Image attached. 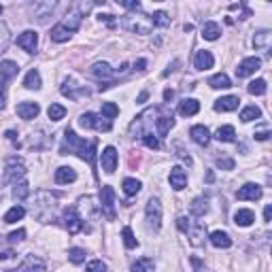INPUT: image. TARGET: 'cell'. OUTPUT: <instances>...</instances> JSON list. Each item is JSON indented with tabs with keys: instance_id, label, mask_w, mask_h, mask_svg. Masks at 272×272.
<instances>
[{
	"instance_id": "10",
	"label": "cell",
	"mask_w": 272,
	"mask_h": 272,
	"mask_svg": "<svg viewBox=\"0 0 272 272\" xmlns=\"http://www.w3.org/2000/svg\"><path fill=\"white\" fill-rule=\"evenodd\" d=\"M62 94L70 98V100H79V98H83V96H90V90L88 88H83V85H77L73 79H66L62 85Z\"/></svg>"
},
{
	"instance_id": "53",
	"label": "cell",
	"mask_w": 272,
	"mask_h": 272,
	"mask_svg": "<svg viewBox=\"0 0 272 272\" xmlns=\"http://www.w3.org/2000/svg\"><path fill=\"white\" fill-rule=\"evenodd\" d=\"M26 238V230H17L9 234V240H24Z\"/></svg>"
},
{
	"instance_id": "38",
	"label": "cell",
	"mask_w": 272,
	"mask_h": 272,
	"mask_svg": "<svg viewBox=\"0 0 272 272\" xmlns=\"http://www.w3.org/2000/svg\"><path fill=\"white\" fill-rule=\"evenodd\" d=\"M28 194H30V187H28V183L24 181V179L13 185V198H17V200H26Z\"/></svg>"
},
{
	"instance_id": "57",
	"label": "cell",
	"mask_w": 272,
	"mask_h": 272,
	"mask_svg": "<svg viewBox=\"0 0 272 272\" xmlns=\"http://www.w3.org/2000/svg\"><path fill=\"white\" fill-rule=\"evenodd\" d=\"M177 155H179V157H181V160H183L185 164H187V166H191V157H189L187 153H185V151H179Z\"/></svg>"
},
{
	"instance_id": "50",
	"label": "cell",
	"mask_w": 272,
	"mask_h": 272,
	"mask_svg": "<svg viewBox=\"0 0 272 272\" xmlns=\"http://www.w3.org/2000/svg\"><path fill=\"white\" fill-rule=\"evenodd\" d=\"M217 166L224 170H232L234 168V160L232 157H217Z\"/></svg>"
},
{
	"instance_id": "35",
	"label": "cell",
	"mask_w": 272,
	"mask_h": 272,
	"mask_svg": "<svg viewBox=\"0 0 272 272\" xmlns=\"http://www.w3.org/2000/svg\"><path fill=\"white\" fill-rule=\"evenodd\" d=\"M121 187H124V194L126 196H136L142 187L140 181H136V179H124V183H121Z\"/></svg>"
},
{
	"instance_id": "5",
	"label": "cell",
	"mask_w": 272,
	"mask_h": 272,
	"mask_svg": "<svg viewBox=\"0 0 272 272\" xmlns=\"http://www.w3.org/2000/svg\"><path fill=\"white\" fill-rule=\"evenodd\" d=\"M79 124H81L83 128H94V130H98V132H109L113 128L111 119H106L102 115H96V113H83L81 119H79Z\"/></svg>"
},
{
	"instance_id": "32",
	"label": "cell",
	"mask_w": 272,
	"mask_h": 272,
	"mask_svg": "<svg viewBox=\"0 0 272 272\" xmlns=\"http://www.w3.org/2000/svg\"><path fill=\"white\" fill-rule=\"evenodd\" d=\"M132 272H155V264L151 257H140L132 264Z\"/></svg>"
},
{
	"instance_id": "63",
	"label": "cell",
	"mask_w": 272,
	"mask_h": 272,
	"mask_svg": "<svg viewBox=\"0 0 272 272\" xmlns=\"http://www.w3.org/2000/svg\"><path fill=\"white\" fill-rule=\"evenodd\" d=\"M0 15H2V4H0Z\"/></svg>"
},
{
	"instance_id": "47",
	"label": "cell",
	"mask_w": 272,
	"mask_h": 272,
	"mask_svg": "<svg viewBox=\"0 0 272 272\" xmlns=\"http://www.w3.org/2000/svg\"><path fill=\"white\" fill-rule=\"evenodd\" d=\"M142 138V142H145V145L149 147V149H160L162 147V142H160V138H157V136L153 134V132H145L140 136Z\"/></svg>"
},
{
	"instance_id": "56",
	"label": "cell",
	"mask_w": 272,
	"mask_h": 272,
	"mask_svg": "<svg viewBox=\"0 0 272 272\" xmlns=\"http://www.w3.org/2000/svg\"><path fill=\"white\" fill-rule=\"evenodd\" d=\"M270 217H272V204H266V209H264V221H270Z\"/></svg>"
},
{
	"instance_id": "9",
	"label": "cell",
	"mask_w": 272,
	"mask_h": 272,
	"mask_svg": "<svg viewBox=\"0 0 272 272\" xmlns=\"http://www.w3.org/2000/svg\"><path fill=\"white\" fill-rule=\"evenodd\" d=\"M45 268H47V264H45L43 257H39V255H26L24 262H21L15 270H6V272H45Z\"/></svg>"
},
{
	"instance_id": "27",
	"label": "cell",
	"mask_w": 272,
	"mask_h": 272,
	"mask_svg": "<svg viewBox=\"0 0 272 272\" xmlns=\"http://www.w3.org/2000/svg\"><path fill=\"white\" fill-rule=\"evenodd\" d=\"M221 34V26L217 24V21H206V24L202 26V37L206 41H217Z\"/></svg>"
},
{
	"instance_id": "21",
	"label": "cell",
	"mask_w": 272,
	"mask_h": 272,
	"mask_svg": "<svg viewBox=\"0 0 272 272\" xmlns=\"http://www.w3.org/2000/svg\"><path fill=\"white\" fill-rule=\"evenodd\" d=\"M209 238H211V245L217 247V249H230L232 247V238H230V234H227V232L215 230Z\"/></svg>"
},
{
	"instance_id": "23",
	"label": "cell",
	"mask_w": 272,
	"mask_h": 272,
	"mask_svg": "<svg viewBox=\"0 0 272 272\" xmlns=\"http://www.w3.org/2000/svg\"><path fill=\"white\" fill-rule=\"evenodd\" d=\"M255 221V213L249 211V209H238L234 213V224L240 226V227H249Z\"/></svg>"
},
{
	"instance_id": "16",
	"label": "cell",
	"mask_w": 272,
	"mask_h": 272,
	"mask_svg": "<svg viewBox=\"0 0 272 272\" xmlns=\"http://www.w3.org/2000/svg\"><path fill=\"white\" fill-rule=\"evenodd\" d=\"M168 181H170V187L177 189V191H181L185 185H187V173H185L181 166H175L173 170H170Z\"/></svg>"
},
{
	"instance_id": "44",
	"label": "cell",
	"mask_w": 272,
	"mask_h": 272,
	"mask_svg": "<svg viewBox=\"0 0 272 272\" xmlns=\"http://www.w3.org/2000/svg\"><path fill=\"white\" fill-rule=\"evenodd\" d=\"M151 21H153V26H160V28L170 26V17H168V13H164V11H155L151 15Z\"/></svg>"
},
{
	"instance_id": "48",
	"label": "cell",
	"mask_w": 272,
	"mask_h": 272,
	"mask_svg": "<svg viewBox=\"0 0 272 272\" xmlns=\"http://www.w3.org/2000/svg\"><path fill=\"white\" fill-rule=\"evenodd\" d=\"M102 115H104L106 119L117 117V115H119V106L113 104V102H104V104H102Z\"/></svg>"
},
{
	"instance_id": "22",
	"label": "cell",
	"mask_w": 272,
	"mask_h": 272,
	"mask_svg": "<svg viewBox=\"0 0 272 272\" xmlns=\"http://www.w3.org/2000/svg\"><path fill=\"white\" fill-rule=\"evenodd\" d=\"M213 64H215V58H213V53L211 51H198L196 53V58H194V66L198 68V70H209V68H213Z\"/></svg>"
},
{
	"instance_id": "1",
	"label": "cell",
	"mask_w": 272,
	"mask_h": 272,
	"mask_svg": "<svg viewBox=\"0 0 272 272\" xmlns=\"http://www.w3.org/2000/svg\"><path fill=\"white\" fill-rule=\"evenodd\" d=\"M68 153H75V155L81 157V160L88 162L90 166H94L96 140H85L81 136H77L73 130H66L64 132V145L60 149V155H68Z\"/></svg>"
},
{
	"instance_id": "18",
	"label": "cell",
	"mask_w": 272,
	"mask_h": 272,
	"mask_svg": "<svg viewBox=\"0 0 272 272\" xmlns=\"http://www.w3.org/2000/svg\"><path fill=\"white\" fill-rule=\"evenodd\" d=\"M238 96H224V98H219L217 102H215V111H219V113H230V111H236L238 109Z\"/></svg>"
},
{
	"instance_id": "49",
	"label": "cell",
	"mask_w": 272,
	"mask_h": 272,
	"mask_svg": "<svg viewBox=\"0 0 272 272\" xmlns=\"http://www.w3.org/2000/svg\"><path fill=\"white\" fill-rule=\"evenodd\" d=\"M88 272H106V264L102 260H94L88 264Z\"/></svg>"
},
{
	"instance_id": "4",
	"label": "cell",
	"mask_w": 272,
	"mask_h": 272,
	"mask_svg": "<svg viewBox=\"0 0 272 272\" xmlns=\"http://www.w3.org/2000/svg\"><path fill=\"white\" fill-rule=\"evenodd\" d=\"M100 209L106 215V219L115 221V189L111 187V185H104V187H100Z\"/></svg>"
},
{
	"instance_id": "33",
	"label": "cell",
	"mask_w": 272,
	"mask_h": 272,
	"mask_svg": "<svg viewBox=\"0 0 272 272\" xmlns=\"http://www.w3.org/2000/svg\"><path fill=\"white\" fill-rule=\"evenodd\" d=\"M206 213H209V200L196 198L194 202H191V215H194V217H204Z\"/></svg>"
},
{
	"instance_id": "8",
	"label": "cell",
	"mask_w": 272,
	"mask_h": 272,
	"mask_svg": "<svg viewBox=\"0 0 272 272\" xmlns=\"http://www.w3.org/2000/svg\"><path fill=\"white\" fill-rule=\"evenodd\" d=\"M145 213H147V224H149V227H151L153 232H157V230L162 227V204H160V200H157V198L149 200Z\"/></svg>"
},
{
	"instance_id": "6",
	"label": "cell",
	"mask_w": 272,
	"mask_h": 272,
	"mask_svg": "<svg viewBox=\"0 0 272 272\" xmlns=\"http://www.w3.org/2000/svg\"><path fill=\"white\" fill-rule=\"evenodd\" d=\"M24 175H26L24 162L17 160V157H11V160L6 162V173H4V177H2V183H4V185H9V183L15 185L17 179L21 181V179H24Z\"/></svg>"
},
{
	"instance_id": "36",
	"label": "cell",
	"mask_w": 272,
	"mask_h": 272,
	"mask_svg": "<svg viewBox=\"0 0 272 272\" xmlns=\"http://www.w3.org/2000/svg\"><path fill=\"white\" fill-rule=\"evenodd\" d=\"M62 26L66 28L70 34H73L75 30H79V26H81V17H79L77 13H70V15H66V17L62 19Z\"/></svg>"
},
{
	"instance_id": "46",
	"label": "cell",
	"mask_w": 272,
	"mask_h": 272,
	"mask_svg": "<svg viewBox=\"0 0 272 272\" xmlns=\"http://www.w3.org/2000/svg\"><path fill=\"white\" fill-rule=\"evenodd\" d=\"M9 41H11V34H9V28H6L4 21H0V53L9 47Z\"/></svg>"
},
{
	"instance_id": "12",
	"label": "cell",
	"mask_w": 272,
	"mask_h": 272,
	"mask_svg": "<svg viewBox=\"0 0 272 272\" xmlns=\"http://www.w3.org/2000/svg\"><path fill=\"white\" fill-rule=\"evenodd\" d=\"M100 164H102V170L104 173L113 175L117 168V149L115 147H106L102 155H100Z\"/></svg>"
},
{
	"instance_id": "7",
	"label": "cell",
	"mask_w": 272,
	"mask_h": 272,
	"mask_svg": "<svg viewBox=\"0 0 272 272\" xmlns=\"http://www.w3.org/2000/svg\"><path fill=\"white\" fill-rule=\"evenodd\" d=\"M64 226H66L68 234H79L85 227V221L81 215H79L77 206H68V209L64 211Z\"/></svg>"
},
{
	"instance_id": "24",
	"label": "cell",
	"mask_w": 272,
	"mask_h": 272,
	"mask_svg": "<svg viewBox=\"0 0 272 272\" xmlns=\"http://www.w3.org/2000/svg\"><path fill=\"white\" fill-rule=\"evenodd\" d=\"M90 73H91V77H96V79H100V81H102V79H111L113 75H115V70H113L106 62H96L94 66H91Z\"/></svg>"
},
{
	"instance_id": "17",
	"label": "cell",
	"mask_w": 272,
	"mask_h": 272,
	"mask_svg": "<svg viewBox=\"0 0 272 272\" xmlns=\"http://www.w3.org/2000/svg\"><path fill=\"white\" fill-rule=\"evenodd\" d=\"M41 113V106L37 104V102H19L17 104V115L21 117V119H26V121H30V119H34Z\"/></svg>"
},
{
	"instance_id": "41",
	"label": "cell",
	"mask_w": 272,
	"mask_h": 272,
	"mask_svg": "<svg viewBox=\"0 0 272 272\" xmlns=\"http://www.w3.org/2000/svg\"><path fill=\"white\" fill-rule=\"evenodd\" d=\"M249 94H253V96H264L266 94V81L264 79H255V81L249 83Z\"/></svg>"
},
{
	"instance_id": "11",
	"label": "cell",
	"mask_w": 272,
	"mask_h": 272,
	"mask_svg": "<svg viewBox=\"0 0 272 272\" xmlns=\"http://www.w3.org/2000/svg\"><path fill=\"white\" fill-rule=\"evenodd\" d=\"M17 45L24 49V51L28 53H34L37 51V47H39V34L34 32V30H26V32H21L19 37H17Z\"/></svg>"
},
{
	"instance_id": "60",
	"label": "cell",
	"mask_w": 272,
	"mask_h": 272,
	"mask_svg": "<svg viewBox=\"0 0 272 272\" xmlns=\"http://www.w3.org/2000/svg\"><path fill=\"white\" fill-rule=\"evenodd\" d=\"M15 253L13 251H4V253H0V260H9V257H13Z\"/></svg>"
},
{
	"instance_id": "43",
	"label": "cell",
	"mask_w": 272,
	"mask_h": 272,
	"mask_svg": "<svg viewBox=\"0 0 272 272\" xmlns=\"http://www.w3.org/2000/svg\"><path fill=\"white\" fill-rule=\"evenodd\" d=\"M47 115L51 121H60V119H64V115H66V109H64L62 104H51L47 109Z\"/></svg>"
},
{
	"instance_id": "58",
	"label": "cell",
	"mask_w": 272,
	"mask_h": 272,
	"mask_svg": "<svg viewBox=\"0 0 272 272\" xmlns=\"http://www.w3.org/2000/svg\"><path fill=\"white\" fill-rule=\"evenodd\" d=\"M145 66H147V60H138V62L134 64V68H136V70H145Z\"/></svg>"
},
{
	"instance_id": "54",
	"label": "cell",
	"mask_w": 272,
	"mask_h": 272,
	"mask_svg": "<svg viewBox=\"0 0 272 272\" xmlns=\"http://www.w3.org/2000/svg\"><path fill=\"white\" fill-rule=\"evenodd\" d=\"M255 138H257V140H268V138H270V130H260V132H255Z\"/></svg>"
},
{
	"instance_id": "14",
	"label": "cell",
	"mask_w": 272,
	"mask_h": 272,
	"mask_svg": "<svg viewBox=\"0 0 272 272\" xmlns=\"http://www.w3.org/2000/svg\"><path fill=\"white\" fill-rule=\"evenodd\" d=\"M185 234H189V242H191V245L200 247L204 242V238H206V227H204L202 221H194V224H189V230L185 232Z\"/></svg>"
},
{
	"instance_id": "61",
	"label": "cell",
	"mask_w": 272,
	"mask_h": 272,
	"mask_svg": "<svg viewBox=\"0 0 272 272\" xmlns=\"http://www.w3.org/2000/svg\"><path fill=\"white\" fill-rule=\"evenodd\" d=\"M6 138H9V140H15V132L9 130V132H6Z\"/></svg>"
},
{
	"instance_id": "13",
	"label": "cell",
	"mask_w": 272,
	"mask_h": 272,
	"mask_svg": "<svg viewBox=\"0 0 272 272\" xmlns=\"http://www.w3.org/2000/svg\"><path fill=\"white\" fill-rule=\"evenodd\" d=\"M262 196H264V191H262L260 185H255V183H245L238 191H236V198L238 200H251V202L260 200Z\"/></svg>"
},
{
	"instance_id": "29",
	"label": "cell",
	"mask_w": 272,
	"mask_h": 272,
	"mask_svg": "<svg viewBox=\"0 0 272 272\" xmlns=\"http://www.w3.org/2000/svg\"><path fill=\"white\" fill-rule=\"evenodd\" d=\"M209 85L213 90H227V88H232V81H230V77H227L226 73H219V75H215L209 79Z\"/></svg>"
},
{
	"instance_id": "39",
	"label": "cell",
	"mask_w": 272,
	"mask_h": 272,
	"mask_svg": "<svg viewBox=\"0 0 272 272\" xmlns=\"http://www.w3.org/2000/svg\"><path fill=\"white\" fill-rule=\"evenodd\" d=\"M51 39H53L55 43H66V41L70 39V32H68L62 24H58V26L51 28Z\"/></svg>"
},
{
	"instance_id": "42",
	"label": "cell",
	"mask_w": 272,
	"mask_h": 272,
	"mask_svg": "<svg viewBox=\"0 0 272 272\" xmlns=\"http://www.w3.org/2000/svg\"><path fill=\"white\" fill-rule=\"evenodd\" d=\"M121 238H124V245L128 249H136V247H138V240L134 238L132 227H124V230H121Z\"/></svg>"
},
{
	"instance_id": "26",
	"label": "cell",
	"mask_w": 272,
	"mask_h": 272,
	"mask_svg": "<svg viewBox=\"0 0 272 272\" xmlns=\"http://www.w3.org/2000/svg\"><path fill=\"white\" fill-rule=\"evenodd\" d=\"M200 111V102L194 98H185L181 100V104H179V113L185 117H191V115H196V113Z\"/></svg>"
},
{
	"instance_id": "28",
	"label": "cell",
	"mask_w": 272,
	"mask_h": 272,
	"mask_svg": "<svg viewBox=\"0 0 272 272\" xmlns=\"http://www.w3.org/2000/svg\"><path fill=\"white\" fill-rule=\"evenodd\" d=\"M270 43H272V34L268 30H262V32H257L253 37V47L255 49H264V51H268Z\"/></svg>"
},
{
	"instance_id": "34",
	"label": "cell",
	"mask_w": 272,
	"mask_h": 272,
	"mask_svg": "<svg viewBox=\"0 0 272 272\" xmlns=\"http://www.w3.org/2000/svg\"><path fill=\"white\" fill-rule=\"evenodd\" d=\"M215 138L219 142H232L236 138V130L232 126H221L217 132H215Z\"/></svg>"
},
{
	"instance_id": "37",
	"label": "cell",
	"mask_w": 272,
	"mask_h": 272,
	"mask_svg": "<svg viewBox=\"0 0 272 272\" xmlns=\"http://www.w3.org/2000/svg\"><path fill=\"white\" fill-rule=\"evenodd\" d=\"M262 117V111L257 109V106H245V109H242V113H240V119L245 121V124H249V121H253V119H260Z\"/></svg>"
},
{
	"instance_id": "3",
	"label": "cell",
	"mask_w": 272,
	"mask_h": 272,
	"mask_svg": "<svg viewBox=\"0 0 272 272\" xmlns=\"http://www.w3.org/2000/svg\"><path fill=\"white\" fill-rule=\"evenodd\" d=\"M124 28L134 34H151L153 21H151V15H136L134 13V15H126Z\"/></svg>"
},
{
	"instance_id": "64",
	"label": "cell",
	"mask_w": 272,
	"mask_h": 272,
	"mask_svg": "<svg viewBox=\"0 0 272 272\" xmlns=\"http://www.w3.org/2000/svg\"><path fill=\"white\" fill-rule=\"evenodd\" d=\"M198 272H204V270H198Z\"/></svg>"
},
{
	"instance_id": "59",
	"label": "cell",
	"mask_w": 272,
	"mask_h": 272,
	"mask_svg": "<svg viewBox=\"0 0 272 272\" xmlns=\"http://www.w3.org/2000/svg\"><path fill=\"white\" fill-rule=\"evenodd\" d=\"M173 96H175L173 90H166V91H164V100H166V102H170V100H173Z\"/></svg>"
},
{
	"instance_id": "30",
	"label": "cell",
	"mask_w": 272,
	"mask_h": 272,
	"mask_svg": "<svg viewBox=\"0 0 272 272\" xmlns=\"http://www.w3.org/2000/svg\"><path fill=\"white\" fill-rule=\"evenodd\" d=\"M24 85H26L28 90H41L43 81H41V73H39L37 68L28 70V75H26V79H24Z\"/></svg>"
},
{
	"instance_id": "45",
	"label": "cell",
	"mask_w": 272,
	"mask_h": 272,
	"mask_svg": "<svg viewBox=\"0 0 272 272\" xmlns=\"http://www.w3.org/2000/svg\"><path fill=\"white\" fill-rule=\"evenodd\" d=\"M85 255H88V253H85V249L73 247V249L68 251V260L73 262V264H83V262H85Z\"/></svg>"
},
{
	"instance_id": "15",
	"label": "cell",
	"mask_w": 272,
	"mask_h": 272,
	"mask_svg": "<svg viewBox=\"0 0 272 272\" xmlns=\"http://www.w3.org/2000/svg\"><path fill=\"white\" fill-rule=\"evenodd\" d=\"M260 66H262V60L260 58H247V60H242L238 64V68H236V77L245 79L249 75H253L255 70H260Z\"/></svg>"
},
{
	"instance_id": "31",
	"label": "cell",
	"mask_w": 272,
	"mask_h": 272,
	"mask_svg": "<svg viewBox=\"0 0 272 272\" xmlns=\"http://www.w3.org/2000/svg\"><path fill=\"white\" fill-rule=\"evenodd\" d=\"M17 70H19V66L15 62H11V60H4L2 64H0V77H2L4 81H9V79L15 77Z\"/></svg>"
},
{
	"instance_id": "52",
	"label": "cell",
	"mask_w": 272,
	"mask_h": 272,
	"mask_svg": "<svg viewBox=\"0 0 272 272\" xmlns=\"http://www.w3.org/2000/svg\"><path fill=\"white\" fill-rule=\"evenodd\" d=\"M189 224H191V219H187V217H179L177 219V227L181 232H187L189 230Z\"/></svg>"
},
{
	"instance_id": "19",
	"label": "cell",
	"mask_w": 272,
	"mask_h": 272,
	"mask_svg": "<svg viewBox=\"0 0 272 272\" xmlns=\"http://www.w3.org/2000/svg\"><path fill=\"white\" fill-rule=\"evenodd\" d=\"M189 134H191V138H194L196 145L206 147L211 142V132H209V128H206V126H194L189 130Z\"/></svg>"
},
{
	"instance_id": "2",
	"label": "cell",
	"mask_w": 272,
	"mask_h": 272,
	"mask_svg": "<svg viewBox=\"0 0 272 272\" xmlns=\"http://www.w3.org/2000/svg\"><path fill=\"white\" fill-rule=\"evenodd\" d=\"M55 209H58V194L47 189H41L34 194V204H32V215L39 221H53Z\"/></svg>"
},
{
	"instance_id": "20",
	"label": "cell",
	"mask_w": 272,
	"mask_h": 272,
	"mask_svg": "<svg viewBox=\"0 0 272 272\" xmlns=\"http://www.w3.org/2000/svg\"><path fill=\"white\" fill-rule=\"evenodd\" d=\"M77 181V170L70 166H60L55 170V183L66 185V183H75Z\"/></svg>"
},
{
	"instance_id": "40",
	"label": "cell",
	"mask_w": 272,
	"mask_h": 272,
	"mask_svg": "<svg viewBox=\"0 0 272 272\" xmlns=\"http://www.w3.org/2000/svg\"><path fill=\"white\" fill-rule=\"evenodd\" d=\"M24 215H26L24 206H13V209L4 215V224H15V221H19Z\"/></svg>"
},
{
	"instance_id": "25",
	"label": "cell",
	"mask_w": 272,
	"mask_h": 272,
	"mask_svg": "<svg viewBox=\"0 0 272 272\" xmlns=\"http://www.w3.org/2000/svg\"><path fill=\"white\" fill-rule=\"evenodd\" d=\"M155 126H157V136H160V138H164V136L170 132V128L175 126L173 113H170V115H160V117L155 119Z\"/></svg>"
},
{
	"instance_id": "51",
	"label": "cell",
	"mask_w": 272,
	"mask_h": 272,
	"mask_svg": "<svg viewBox=\"0 0 272 272\" xmlns=\"http://www.w3.org/2000/svg\"><path fill=\"white\" fill-rule=\"evenodd\" d=\"M121 6H126V9H130V11H140L138 0H121Z\"/></svg>"
},
{
	"instance_id": "55",
	"label": "cell",
	"mask_w": 272,
	"mask_h": 272,
	"mask_svg": "<svg viewBox=\"0 0 272 272\" xmlns=\"http://www.w3.org/2000/svg\"><path fill=\"white\" fill-rule=\"evenodd\" d=\"M4 79L2 77H0V109H2V106H4Z\"/></svg>"
},
{
	"instance_id": "62",
	"label": "cell",
	"mask_w": 272,
	"mask_h": 272,
	"mask_svg": "<svg viewBox=\"0 0 272 272\" xmlns=\"http://www.w3.org/2000/svg\"><path fill=\"white\" fill-rule=\"evenodd\" d=\"M147 96H149L147 91H142V94H140V98H138V102H145V100H147Z\"/></svg>"
}]
</instances>
